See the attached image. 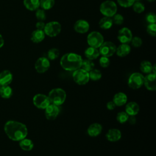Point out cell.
Here are the masks:
<instances>
[{"mask_svg":"<svg viewBox=\"0 0 156 156\" xmlns=\"http://www.w3.org/2000/svg\"><path fill=\"white\" fill-rule=\"evenodd\" d=\"M143 75L140 73L135 72L130 75L128 79L127 84L130 88L133 90H136L141 88L143 86Z\"/></svg>","mask_w":156,"mask_h":156,"instance_id":"obj_6","label":"cell"},{"mask_svg":"<svg viewBox=\"0 0 156 156\" xmlns=\"http://www.w3.org/2000/svg\"><path fill=\"white\" fill-rule=\"evenodd\" d=\"M45 35H46L43 30L36 29L32 32L30 35V40L33 43H39L44 40Z\"/></svg>","mask_w":156,"mask_h":156,"instance_id":"obj_22","label":"cell"},{"mask_svg":"<svg viewBox=\"0 0 156 156\" xmlns=\"http://www.w3.org/2000/svg\"><path fill=\"white\" fill-rule=\"evenodd\" d=\"M20 147L21 149L25 151H31L34 146V144L33 141L29 138H24V139L20 141L19 143Z\"/></svg>","mask_w":156,"mask_h":156,"instance_id":"obj_25","label":"cell"},{"mask_svg":"<svg viewBox=\"0 0 156 156\" xmlns=\"http://www.w3.org/2000/svg\"><path fill=\"white\" fill-rule=\"evenodd\" d=\"M148 2H154L155 0H147Z\"/></svg>","mask_w":156,"mask_h":156,"instance_id":"obj_47","label":"cell"},{"mask_svg":"<svg viewBox=\"0 0 156 156\" xmlns=\"http://www.w3.org/2000/svg\"><path fill=\"white\" fill-rule=\"evenodd\" d=\"M127 121L132 125H133L136 123V118H135V116H129V118H128V120Z\"/></svg>","mask_w":156,"mask_h":156,"instance_id":"obj_44","label":"cell"},{"mask_svg":"<svg viewBox=\"0 0 156 156\" xmlns=\"http://www.w3.org/2000/svg\"><path fill=\"white\" fill-rule=\"evenodd\" d=\"M99 65L102 68H107L109 65H110V60L108 57H105V56H102L100 57L99 60Z\"/></svg>","mask_w":156,"mask_h":156,"instance_id":"obj_40","label":"cell"},{"mask_svg":"<svg viewBox=\"0 0 156 156\" xmlns=\"http://www.w3.org/2000/svg\"><path fill=\"white\" fill-rule=\"evenodd\" d=\"M4 39L2 38V36L0 34V48L1 47H2V46L4 45Z\"/></svg>","mask_w":156,"mask_h":156,"instance_id":"obj_45","label":"cell"},{"mask_svg":"<svg viewBox=\"0 0 156 156\" xmlns=\"http://www.w3.org/2000/svg\"><path fill=\"white\" fill-rule=\"evenodd\" d=\"M1 86H2V85H1V83H0V88H1Z\"/></svg>","mask_w":156,"mask_h":156,"instance_id":"obj_49","label":"cell"},{"mask_svg":"<svg viewBox=\"0 0 156 156\" xmlns=\"http://www.w3.org/2000/svg\"><path fill=\"white\" fill-rule=\"evenodd\" d=\"M116 107V106L113 101H110L107 102V103L106 104V107L108 110H113Z\"/></svg>","mask_w":156,"mask_h":156,"instance_id":"obj_42","label":"cell"},{"mask_svg":"<svg viewBox=\"0 0 156 156\" xmlns=\"http://www.w3.org/2000/svg\"><path fill=\"white\" fill-rule=\"evenodd\" d=\"M73 28L74 30L79 34H85L89 30L90 24L87 21L80 19L75 22Z\"/></svg>","mask_w":156,"mask_h":156,"instance_id":"obj_15","label":"cell"},{"mask_svg":"<svg viewBox=\"0 0 156 156\" xmlns=\"http://www.w3.org/2000/svg\"><path fill=\"white\" fill-rule=\"evenodd\" d=\"M60 55V51L57 48H53L50 49L47 53L48 58L50 60H54L57 59Z\"/></svg>","mask_w":156,"mask_h":156,"instance_id":"obj_32","label":"cell"},{"mask_svg":"<svg viewBox=\"0 0 156 156\" xmlns=\"http://www.w3.org/2000/svg\"><path fill=\"white\" fill-rule=\"evenodd\" d=\"M13 94V90L9 85H2L0 88V96L4 99H9Z\"/></svg>","mask_w":156,"mask_h":156,"instance_id":"obj_27","label":"cell"},{"mask_svg":"<svg viewBox=\"0 0 156 156\" xmlns=\"http://www.w3.org/2000/svg\"><path fill=\"white\" fill-rule=\"evenodd\" d=\"M99 26L100 28L104 30H108L110 29L113 26V21L112 18L104 16L99 21Z\"/></svg>","mask_w":156,"mask_h":156,"instance_id":"obj_24","label":"cell"},{"mask_svg":"<svg viewBox=\"0 0 156 156\" xmlns=\"http://www.w3.org/2000/svg\"><path fill=\"white\" fill-rule=\"evenodd\" d=\"M84 55L87 59L93 60L96 59L100 55L98 48L89 46L84 51Z\"/></svg>","mask_w":156,"mask_h":156,"instance_id":"obj_23","label":"cell"},{"mask_svg":"<svg viewBox=\"0 0 156 156\" xmlns=\"http://www.w3.org/2000/svg\"><path fill=\"white\" fill-rule=\"evenodd\" d=\"M122 134L118 129H110L105 134L106 139L110 142H116L121 138Z\"/></svg>","mask_w":156,"mask_h":156,"instance_id":"obj_16","label":"cell"},{"mask_svg":"<svg viewBox=\"0 0 156 156\" xmlns=\"http://www.w3.org/2000/svg\"><path fill=\"white\" fill-rule=\"evenodd\" d=\"M48 96L51 104L60 106L65 102L66 98V93L61 88H55L49 92Z\"/></svg>","mask_w":156,"mask_h":156,"instance_id":"obj_3","label":"cell"},{"mask_svg":"<svg viewBox=\"0 0 156 156\" xmlns=\"http://www.w3.org/2000/svg\"><path fill=\"white\" fill-rule=\"evenodd\" d=\"M55 4V0H40V7L44 10H50Z\"/></svg>","mask_w":156,"mask_h":156,"instance_id":"obj_30","label":"cell"},{"mask_svg":"<svg viewBox=\"0 0 156 156\" xmlns=\"http://www.w3.org/2000/svg\"><path fill=\"white\" fill-rule=\"evenodd\" d=\"M94 63L92 60L87 58L85 60H82L80 68L89 73L91 70L94 69Z\"/></svg>","mask_w":156,"mask_h":156,"instance_id":"obj_29","label":"cell"},{"mask_svg":"<svg viewBox=\"0 0 156 156\" xmlns=\"http://www.w3.org/2000/svg\"><path fill=\"white\" fill-rule=\"evenodd\" d=\"M131 48L129 44L121 43L116 49L115 53L119 57H124L130 52Z\"/></svg>","mask_w":156,"mask_h":156,"instance_id":"obj_21","label":"cell"},{"mask_svg":"<svg viewBox=\"0 0 156 156\" xmlns=\"http://www.w3.org/2000/svg\"><path fill=\"white\" fill-rule=\"evenodd\" d=\"M113 24L116 25H121L124 23V17L119 13H116L112 17Z\"/></svg>","mask_w":156,"mask_h":156,"instance_id":"obj_35","label":"cell"},{"mask_svg":"<svg viewBox=\"0 0 156 156\" xmlns=\"http://www.w3.org/2000/svg\"><path fill=\"white\" fill-rule=\"evenodd\" d=\"M82 58L81 55L74 52L65 54L60 58V64L62 68L69 71H74L80 68Z\"/></svg>","mask_w":156,"mask_h":156,"instance_id":"obj_2","label":"cell"},{"mask_svg":"<svg viewBox=\"0 0 156 156\" xmlns=\"http://www.w3.org/2000/svg\"><path fill=\"white\" fill-rule=\"evenodd\" d=\"M116 46L112 41H104L99 48V52L100 55L107 57L112 56L116 52Z\"/></svg>","mask_w":156,"mask_h":156,"instance_id":"obj_9","label":"cell"},{"mask_svg":"<svg viewBox=\"0 0 156 156\" xmlns=\"http://www.w3.org/2000/svg\"><path fill=\"white\" fill-rule=\"evenodd\" d=\"M143 85L149 91L156 90V74L152 73L147 74L144 77Z\"/></svg>","mask_w":156,"mask_h":156,"instance_id":"obj_14","label":"cell"},{"mask_svg":"<svg viewBox=\"0 0 156 156\" xmlns=\"http://www.w3.org/2000/svg\"><path fill=\"white\" fill-rule=\"evenodd\" d=\"M118 7L116 4L111 0H106L102 2L99 7V10L104 16L112 18L117 13Z\"/></svg>","mask_w":156,"mask_h":156,"instance_id":"obj_4","label":"cell"},{"mask_svg":"<svg viewBox=\"0 0 156 156\" xmlns=\"http://www.w3.org/2000/svg\"><path fill=\"white\" fill-rule=\"evenodd\" d=\"M60 113V109L58 106L50 104L44 109L45 117L48 120L52 121L57 118Z\"/></svg>","mask_w":156,"mask_h":156,"instance_id":"obj_13","label":"cell"},{"mask_svg":"<svg viewBox=\"0 0 156 156\" xmlns=\"http://www.w3.org/2000/svg\"><path fill=\"white\" fill-rule=\"evenodd\" d=\"M45 26V23H44V21H38L35 25V27L37 28V29L38 30H43Z\"/></svg>","mask_w":156,"mask_h":156,"instance_id":"obj_43","label":"cell"},{"mask_svg":"<svg viewBox=\"0 0 156 156\" xmlns=\"http://www.w3.org/2000/svg\"><path fill=\"white\" fill-rule=\"evenodd\" d=\"M50 67L49 60L45 57H39L35 63V69L37 73L42 74L46 72Z\"/></svg>","mask_w":156,"mask_h":156,"instance_id":"obj_11","label":"cell"},{"mask_svg":"<svg viewBox=\"0 0 156 156\" xmlns=\"http://www.w3.org/2000/svg\"><path fill=\"white\" fill-rule=\"evenodd\" d=\"M155 67H156V65L155 64H154L152 66V73H154V74H156V69H155Z\"/></svg>","mask_w":156,"mask_h":156,"instance_id":"obj_46","label":"cell"},{"mask_svg":"<svg viewBox=\"0 0 156 156\" xmlns=\"http://www.w3.org/2000/svg\"><path fill=\"white\" fill-rule=\"evenodd\" d=\"M130 42H131L132 46H133L134 48H139L143 44L142 39L139 37H132Z\"/></svg>","mask_w":156,"mask_h":156,"instance_id":"obj_39","label":"cell"},{"mask_svg":"<svg viewBox=\"0 0 156 156\" xmlns=\"http://www.w3.org/2000/svg\"><path fill=\"white\" fill-rule=\"evenodd\" d=\"M132 8L133 11L137 13H143L145 10L144 5L140 1L134 2V3L132 5Z\"/></svg>","mask_w":156,"mask_h":156,"instance_id":"obj_34","label":"cell"},{"mask_svg":"<svg viewBox=\"0 0 156 156\" xmlns=\"http://www.w3.org/2000/svg\"><path fill=\"white\" fill-rule=\"evenodd\" d=\"M4 129L9 138L15 141H20L26 138L28 133L27 128L24 124L13 120L7 121Z\"/></svg>","mask_w":156,"mask_h":156,"instance_id":"obj_1","label":"cell"},{"mask_svg":"<svg viewBox=\"0 0 156 156\" xmlns=\"http://www.w3.org/2000/svg\"><path fill=\"white\" fill-rule=\"evenodd\" d=\"M146 21L149 23H155L156 22V15L154 12H149L145 16Z\"/></svg>","mask_w":156,"mask_h":156,"instance_id":"obj_41","label":"cell"},{"mask_svg":"<svg viewBox=\"0 0 156 156\" xmlns=\"http://www.w3.org/2000/svg\"><path fill=\"white\" fill-rule=\"evenodd\" d=\"M152 64L149 61L143 60L140 63V69L142 73L147 74L152 73Z\"/></svg>","mask_w":156,"mask_h":156,"instance_id":"obj_28","label":"cell"},{"mask_svg":"<svg viewBox=\"0 0 156 156\" xmlns=\"http://www.w3.org/2000/svg\"><path fill=\"white\" fill-rule=\"evenodd\" d=\"M62 30V26L58 21H50L45 24L43 31L45 35L50 37H54L60 34Z\"/></svg>","mask_w":156,"mask_h":156,"instance_id":"obj_5","label":"cell"},{"mask_svg":"<svg viewBox=\"0 0 156 156\" xmlns=\"http://www.w3.org/2000/svg\"><path fill=\"white\" fill-rule=\"evenodd\" d=\"M132 37V33L128 27H124L118 31L117 38L121 43H129Z\"/></svg>","mask_w":156,"mask_h":156,"instance_id":"obj_12","label":"cell"},{"mask_svg":"<svg viewBox=\"0 0 156 156\" xmlns=\"http://www.w3.org/2000/svg\"><path fill=\"white\" fill-rule=\"evenodd\" d=\"M112 101L115 104L116 106L121 107L127 103V96L123 92H118L114 95Z\"/></svg>","mask_w":156,"mask_h":156,"instance_id":"obj_20","label":"cell"},{"mask_svg":"<svg viewBox=\"0 0 156 156\" xmlns=\"http://www.w3.org/2000/svg\"><path fill=\"white\" fill-rule=\"evenodd\" d=\"M73 79L77 84L79 85H84L90 80L89 73L80 68L74 71L73 73Z\"/></svg>","mask_w":156,"mask_h":156,"instance_id":"obj_8","label":"cell"},{"mask_svg":"<svg viewBox=\"0 0 156 156\" xmlns=\"http://www.w3.org/2000/svg\"><path fill=\"white\" fill-rule=\"evenodd\" d=\"M23 4L27 10L35 11L39 9L40 0H24Z\"/></svg>","mask_w":156,"mask_h":156,"instance_id":"obj_26","label":"cell"},{"mask_svg":"<svg viewBox=\"0 0 156 156\" xmlns=\"http://www.w3.org/2000/svg\"><path fill=\"white\" fill-rule=\"evenodd\" d=\"M90 79L93 81H98L102 77V73L98 69H93L89 72Z\"/></svg>","mask_w":156,"mask_h":156,"instance_id":"obj_31","label":"cell"},{"mask_svg":"<svg viewBox=\"0 0 156 156\" xmlns=\"http://www.w3.org/2000/svg\"><path fill=\"white\" fill-rule=\"evenodd\" d=\"M134 2V0H117L118 4L124 8H128L132 6Z\"/></svg>","mask_w":156,"mask_h":156,"instance_id":"obj_38","label":"cell"},{"mask_svg":"<svg viewBox=\"0 0 156 156\" xmlns=\"http://www.w3.org/2000/svg\"><path fill=\"white\" fill-rule=\"evenodd\" d=\"M32 101L34 106L42 110H44L51 104L48 96L42 93L36 94L33 97Z\"/></svg>","mask_w":156,"mask_h":156,"instance_id":"obj_10","label":"cell"},{"mask_svg":"<svg viewBox=\"0 0 156 156\" xmlns=\"http://www.w3.org/2000/svg\"><path fill=\"white\" fill-rule=\"evenodd\" d=\"M35 16L38 21H44L46 19L45 10L42 9H38L35 12Z\"/></svg>","mask_w":156,"mask_h":156,"instance_id":"obj_36","label":"cell"},{"mask_svg":"<svg viewBox=\"0 0 156 156\" xmlns=\"http://www.w3.org/2000/svg\"><path fill=\"white\" fill-rule=\"evenodd\" d=\"M129 115L126 112H119L117 113L116 115V121L120 124H124L126 123L129 118Z\"/></svg>","mask_w":156,"mask_h":156,"instance_id":"obj_33","label":"cell"},{"mask_svg":"<svg viewBox=\"0 0 156 156\" xmlns=\"http://www.w3.org/2000/svg\"><path fill=\"white\" fill-rule=\"evenodd\" d=\"M87 41L89 46L99 48L104 41L103 35L98 31L90 32L87 38Z\"/></svg>","mask_w":156,"mask_h":156,"instance_id":"obj_7","label":"cell"},{"mask_svg":"<svg viewBox=\"0 0 156 156\" xmlns=\"http://www.w3.org/2000/svg\"><path fill=\"white\" fill-rule=\"evenodd\" d=\"M13 80V74L9 70H4L0 73L1 85H9Z\"/></svg>","mask_w":156,"mask_h":156,"instance_id":"obj_19","label":"cell"},{"mask_svg":"<svg viewBox=\"0 0 156 156\" xmlns=\"http://www.w3.org/2000/svg\"><path fill=\"white\" fill-rule=\"evenodd\" d=\"M140 111V106L136 102H128L125 107V112L129 116H136Z\"/></svg>","mask_w":156,"mask_h":156,"instance_id":"obj_18","label":"cell"},{"mask_svg":"<svg viewBox=\"0 0 156 156\" xmlns=\"http://www.w3.org/2000/svg\"><path fill=\"white\" fill-rule=\"evenodd\" d=\"M135 1V2H136V1H140V0H134Z\"/></svg>","mask_w":156,"mask_h":156,"instance_id":"obj_48","label":"cell"},{"mask_svg":"<svg viewBox=\"0 0 156 156\" xmlns=\"http://www.w3.org/2000/svg\"><path fill=\"white\" fill-rule=\"evenodd\" d=\"M146 31L147 34L152 36L155 37L156 35V24L155 23H151L147 26Z\"/></svg>","mask_w":156,"mask_h":156,"instance_id":"obj_37","label":"cell"},{"mask_svg":"<svg viewBox=\"0 0 156 156\" xmlns=\"http://www.w3.org/2000/svg\"><path fill=\"white\" fill-rule=\"evenodd\" d=\"M102 130V126L98 122L91 124L87 129V133L90 136L96 137L99 136Z\"/></svg>","mask_w":156,"mask_h":156,"instance_id":"obj_17","label":"cell"}]
</instances>
